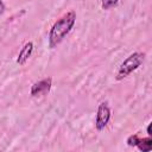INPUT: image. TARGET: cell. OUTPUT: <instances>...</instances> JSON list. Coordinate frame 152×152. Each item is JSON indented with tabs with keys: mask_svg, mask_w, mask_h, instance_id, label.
<instances>
[{
	"mask_svg": "<svg viewBox=\"0 0 152 152\" xmlns=\"http://www.w3.org/2000/svg\"><path fill=\"white\" fill-rule=\"evenodd\" d=\"M137 147L142 152H148L152 150V139L150 137L147 138H139V141L137 144Z\"/></svg>",
	"mask_w": 152,
	"mask_h": 152,
	"instance_id": "cell-6",
	"label": "cell"
},
{
	"mask_svg": "<svg viewBox=\"0 0 152 152\" xmlns=\"http://www.w3.org/2000/svg\"><path fill=\"white\" fill-rule=\"evenodd\" d=\"M119 0H101V6L103 10H109L113 8L118 5Z\"/></svg>",
	"mask_w": 152,
	"mask_h": 152,
	"instance_id": "cell-7",
	"label": "cell"
},
{
	"mask_svg": "<svg viewBox=\"0 0 152 152\" xmlns=\"http://www.w3.org/2000/svg\"><path fill=\"white\" fill-rule=\"evenodd\" d=\"M51 86H52L51 77H46V78H43V80L33 83L31 87V96H39V95L49 93L51 89Z\"/></svg>",
	"mask_w": 152,
	"mask_h": 152,
	"instance_id": "cell-4",
	"label": "cell"
},
{
	"mask_svg": "<svg viewBox=\"0 0 152 152\" xmlns=\"http://www.w3.org/2000/svg\"><path fill=\"white\" fill-rule=\"evenodd\" d=\"M138 141H139V135H138V134L129 135L128 139H127V144H128V146H137Z\"/></svg>",
	"mask_w": 152,
	"mask_h": 152,
	"instance_id": "cell-8",
	"label": "cell"
},
{
	"mask_svg": "<svg viewBox=\"0 0 152 152\" xmlns=\"http://www.w3.org/2000/svg\"><path fill=\"white\" fill-rule=\"evenodd\" d=\"M32 51H33V43L32 42H28L24 45V48L19 51V55H18V58H17V63L19 65H24L26 63V61L30 58V56L32 55Z\"/></svg>",
	"mask_w": 152,
	"mask_h": 152,
	"instance_id": "cell-5",
	"label": "cell"
},
{
	"mask_svg": "<svg viewBox=\"0 0 152 152\" xmlns=\"http://www.w3.org/2000/svg\"><path fill=\"white\" fill-rule=\"evenodd\" d=\"M4 11H5V4L2 0H0V14H2Z\"/></svg>",
	"mask_w": 152,
	"mask_h": 152,
	"instance_id": "cell-9",
	"label": "cell"
},
{
	"mask_svg": "<svg viewBox=\"0 0 152 152\" xmlns=\"http://www.w3.org/2000/svg\"><path fill=\"white\" fill-rule=\"evenodd\" d=\"M144 59H145V53H142V52H134V53L129 55L119 66L115 80L121 81L125 77H127L131 72L137 70L144 63Z\"/></svg>",
	"mask_w": 152,
	"mask_h": 152,
	"instance_id": "cell-2",
	"label": "cell"
},
{
	"mask_svg": "<svg viewBox=\"0 0 152 152\" xmlns=\"http://www.w3.org/2000/svg\"><path fill=\"white\" fill-rule=\"evenodd\" d=\"M76 21V13L74 11H69L64 15H62L50 28L49 32V48L53 49L57 46L71 31Z\"/></svg>",
	"mask_w": 152,
	"mask_h": 152,
	"instance_id": "cell-1",
	"label": "cell"
},
{
	"mask_svg": "<svg viewBox=\"0 0 152 152\" xmlns=\"http://www.w3.org/2000/svg\"><path fill=\"white\" fill-rule=\"evenodd\" d=\"M110 119V109L107 102H101L99 104L97 108V113H96V120H95V127L97 131H102L108 121Z\"/></svg>",
	"mask_w": 152,
	"mask_h": 152,
	"instance_id": "cell-3",
	"label": "cell"
},
{
	"mask_svg": "<svg viewBox=\"0 0 152 152\" xmlns=\"http://www.w3.org/2000/svg\"><path fill=\"white\" fill-rule=\"evenodd\" d=\"M147 134H148V135H151V134H152V133H151V124L147 126Z\"/></svg>",
	"mask_w": 152,
	"mask_h": 152,
	"instance_id": "cell-10",
	"label": "cell"
}]
</instances>
